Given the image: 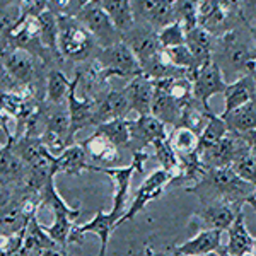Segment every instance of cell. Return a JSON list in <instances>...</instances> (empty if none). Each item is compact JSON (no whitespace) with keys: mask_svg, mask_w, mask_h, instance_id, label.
I'll list each match as a JSON object with an SVG mask.
<instances>
[{"mask_svg":"<svg viewBox=\"0 0 256 256\" xmlns=\"http://www.w3.org/2000/svg\"><path fill=\"white\" fill-rule=\"evenodd\" d=\"M195 193L202 204L207 202H226L236 208L244 207L248 198L254 192L251 184L242 181L232 168H208L193 186L184 188Z\"/></svg>","mask_w":256,"mask_h":256,"instance_id":"6da1fadb","label":"cell"},{"mask_svg":"<svg viewBox=\"0 0 256 256\" xmlns=\"http://www.w3.org/2000/svg\"><path fill=\"white\" fill-rule=\"evenodd\" d=\"M43 204H46L53 210V222L44 227L48 236L60 246L67 248L72 229L76 227V220L80 216V207H70L67 202L60 196L55 186V176L48 181V184L41 192Z\"/></svg>","mask_w":256,"mask_h":256,"instance_id":"7a4b0ae2","label":"cell"},{"mask_svg":"<svg viewBox=\"0 0 256 256\" xmlns=\"http://www.w3.org/2000/svg\"><path fill=\"white\" fill-rule=\"evenodd\" d=\"M150 158L146 150H134L130 166L123 168H99L96 166V172H102L113 181V207L110 214L114 218L122 220V217L126 214V204H128V193H130V184L134 180L135 172L144 174L146 171V160Z\"/></svg>","mask_w":256,"mask_h":256,"instance_id":"3957f363","label":"cell"},{"mask_svg":"<svg viewBox=\"0 0 256 256\" xmlns=\"http://www.w3.org/2000/svg\"><path fill=\"white\" fill-rule=\"evenodd\" d=\"M217 52L220 58H214L220 65V68H227V74H241L248 76L253 74L256 76V55L246 41L239 38L236 31L226 32L222 38H218Z\"/></svg>","mask_w":256,"mask_h":256,"instance_id":"277c9868","label":"cell"},{"mask_svg":"<svg viewBox=\"0 0 256 256\" xmlns=\"http://www.w3.org/2000/svg\"><path fill=\"white\" fill-rule=\"evenodd\" d=\"M92 34L80 24V20L72 16H60V38L58 52L64 58L72 62H82L89 58L94 48Z\"/></svg>","mask_w":256,"mask_h":256,"instance_id":"5b68a950","label":"cell"},{"mask_svg":"<svg viewBox=\"0 0 256 256\" xmlns=\"http://www.w3.org/2000/svg\"><path fill=\"white\" fill-rule=\"evenodd\" d=\"M98 64L101 65V77H123L130 80L144 74L140 62L125 41H120L108 48H101Z\"/></svg>","mask_w":256,"mask_h":256,"instance_id":"8992f818","label":"cell"},{"mask_svg":"<svg viewBox=\"0 0 256 256\" xmlns=\"http://www.w3.org/2000/svg\"><path fill=\"white\" fill-rule=\"evenodd\" d=\"M76 18L92 34L96 43L101 44V48L113 46V44L123 41L122 32L114 26V22L111 20L108 12L99 6V2H89L88 6H84L77 12Z\"/></svg>","mask_w":256,"mask_h":256,"instance_id":"52a82bcc","label":"cell"},{"mask_svg":"<svg viewBox=\"0 0 256 256\" xmlns=\"http://www.w3.org/2000/svg\"><path fill=\"white\" fill-rule=\"evenodd\" d=\"M250 152L251 147L248 146L246 140L241 135L229 132L218 144L198 152V154H200L204 166L208 169V168H232V164L238 159H241L242 156L250 154Z\"/></svg>","mask_w":256,"mask_h":256,"instance_id":"ba28073f","label":"cell"},{"mask_svg":"<svg viewBox=\"0 0 256 256\" xmlns=\"http://www.w3.org/2000/svg\"><path fill=\"white\" fill-rule=\"evenodd\" d=\"M241 212V208H236L226 202H207V204H202V207L192 216L190 226H195L200 230H222L224 232Z\"/></svg>","mask_w":256,"mask_h":256,"instance_id":"9c48e42d","label":"cell"},{"mask_svg":"<svg viewBox=\"0 0 256 256\" xmlns=\"http://www.w3.org/2000/svg\"><path fill=\"white\" fill-rule=\"evenodd\" d=\"M171 180H172V174L168 172L166 169L159 168V169H156V171H152L150 174L144 180V183L138 186L130 207L126 208V214L122 217L118 226H122L123 222H126V220H134V218L137 217V214L142 212L152 200H156L158 196L162 195L166 186L171 184Z\"/></svg>","mask_w":256,"mask_h":256,"instance_id":"30bf717a","label":"cell"},{"mask_svg":"<svg viewBox=\"0 0 256 256\" xmlns=\"http://www.w3.org/2000/svg\"><path fill=\"white\" fill-rule=\"evenodd\" d=\"M123 41H125L132 52L135 53L137 60L140 62L142 72H144V68H147L150 64H154L164 52L162 44H160V41H159L158 31H154L148 26H144V28L134 26L130 31L125 32Z\"/></svg>","mask_w":256,"mask_h":256,"instance_id":"8fae6325","label":"cell"},{"mask_svg":"<svg viewBox=\"0 0 256 256\" xmlns=\"http://www.w3.org/2000/svg\"><path fill=\"white\" fill-rule=\"evenodd\" d=\"M135 20H144L154 31L172 24L176 19L174 0H132Z\"/></svg>","mask_w":256,"mask_h":256,"instance_id":"7c38bea8","label":"cell"},{"mask_svg":"<svg viewBox=\"0 0 256 256\" xmlns=\"http://www.w3.org/2000/svg\"><path fill=\"white\" fill-rule=\"evenodd\" d=\"M230 82L226 80L224 72L220 65L216 60L205 64L204 67L198 68L195 79H193V96L202 102L205 108H210L208 101L212 96L220 92H226Z\"/></svg>","mask_w":256,"mask_h":256,"instance_id":"4fadbf2b","label":"cell"},{"mask_svg":"<svg viewBox=\"0 0 256 256\" xmlns=\"http://www.w3.org/2000/svg\"><path fill=\"white\" fill-rule=\"evenodd\" d=\"M2 70L18 82L19 86L26 88L34 80L36 76V58L30 50L24 48H4L2 53Z\"/></svg>","mask_w":256,"mask_h":256,"instance_id":"5bb4252c","label":"cell"},{"mask_svg":"<svg viewBox=\"0 0 256 256\" xmlns=\"http://www.w3.org/2000/svg\"><path fill=\"white\" fill-rule=\"evenodd\" d=\"M114 227H118L116 218L111 216L110 212L98 210V214L90 218L89 222L74 227L68 242H77V244H82V242H84L86 234H94V236H98L99 239H101V250H99L98 256H106L110 236H111V232L114 230Z\"/></svg>","mask_w":256,"mask_h":256,"instance_id":"9a60e30c","label":"cell"},{"mask_svg":"<svg viewBox=\"0 0 256 256\" xmlns=\"http://www.w3.org/2000/svg\"><path fill=\"white\" fill-rule=\"evenodd\" d=\"M132 144H135V150H146V147L154 146L160 140H168L169 134L166 123L160 122L154 114H142L137 120H130Z\"/></svg>","mask_w":256,"mask_h":256,"instance_id":"2e32d148","label":"cell"},{"mask_svg":"<svg viewBox=\"0 0 256 256\" xmlns=\"http://www.w3.org/2000/svg\"><path fill=\"white\" fill-rule=\"evenodd\" d=\"M80 76L74 80V86L70 89L68 99H67V110L70 114V123H72V137L82 128L94 125V116H96L98 101L90 99L89 96L79 98L77 96V84H79Z\"/></svg>","mask_w":256,"mask_h":256,"instance_id":"e0dca14e","label":"cell"},{"mask_svg":"<svg viewBox=\"0 0 256 256\" xmlns=\"http://www.w3.org/2000/svg\"><path fill=\"white\" fill-rule=\"evenodd\" d=\"M123 90H125V96L128 102H130L132 111H135L138 116L152 113V101H154L156 90L154 80L142 74V76L128 80V84L123 88Z\"/></svg>","mask_w":256,"mask_h":256,"instance_id":"ac0fdd59","label":"cell"},{"mask_svg":"<svg viewBox=\"0 0 256 256\" xmlns=\"http://www.w3.org/2000/svg\"><path fill=\"white\" fill-rule=\"evenodd\" d=\"M256 98V76L248 74V76L238 77L229 84V88L224 92V111L220 114H229L248 102H251Z\"/></svg>","mask_w":256,"mask_h":256,"instance_id":"d6986e66","label":"cell"},{"mask_svg":"<svg viewBox=\"0 0 256 256\" xmlns=\"http://www.w3.org/2000/svg\"><path fill=\"white\" fill-rule=\"evenodd\" d=\"M86 171H96V166L89 164V156L80 144L74 142L65 147L55 158V172L67 176H80Z\"/></svg>","mask_w":256,"mask_h":256,"instance_id":"ffe728a7","label":"cell"},{"mask_svg":"<svg viewBox=\"0 0 256 256\" xmlns=\"http://www.w3.org/2000/svg\"><path fill=\"white\" fill-rule=\"evenodd\" d=\"M226 251L230 256H251L256 253V239L251 236L246 227L244 214H239L236 220L227 229Z\"/></svg>","mask_w":256,"mask_h":256,"instance_id":"44dd1931","label":"cell"},{"mask_svg":"<svg viewBox=\"0 0 256 256\" xmlns=\"http://www.w3.org/2000/svg\"><path fill=\"white\" fill-rule=\"evenodd\" d=\"M186 46L198 62V67L214 60V50H216V38L212 31L202 24L186 30Z\"/></svg>","mask_w":256,"mask_h":256,"instance_id":"7402d4cb","label":"cell"},{"mask_svg":"<svg viewBox=\"0 0 256 256\" xmlns=\"http://www.w3.org/2000/svg\"><path fill=\"white\" fill-rule=\"evenodd\" d=\"M130 102L125 96V90H110L104 96L98 101V110L96 116H94V126L101 125L110 120L116 118H126V114L130 113Z\"/></svg>","mask_w":256,"mask_h":256,"instance_id":"603a6c76","label":"cell"},{"mask_svg":"<svg viewBox=\"0 0 256 256\" xmlns=\"http://www.w3.org/2000/svg\"><path fill=\"white\" fill-rule=\"evenodd\" d=\"M222 248V230H198L186 242L176 246L178 256H204Z\"/></svg>","mask_w":256,"mask_h":256,"instance_id":"cb8c5ba5","label":"cell"},{"mask_svg":"<svg viewBox=\"0 0 256 256\" xmlns=\"http://www.w3.org/2000/svg\"><path fill=\"white\" fill-rule=\"evenodd\" d=\"M156 84V80H154ZM152 114L158 116L160 122L171 126H181V116H183V104L174 101L160 86L156 84L154 101H152Z\"/></svg>","mask_w":256,"mask_h":256,"instance_id":"d4e9b609","label":"cell"},{"mask_svg":"<svg viewBox=\"0 0 256 256\" xmlns=\"http://www.w3.org/2000/svg\"><path fill=\"white\" fill-rule=\"evenodd\" d=\"M80 146L88 152L90 160H96V162L102 164L101 168H108V166L111 168L114 164V160L120 158L118 147L114 146L113 142H110L104 135L96 134V132H94L90 137L82 140Z\"/></svg>","mask_w":256,"mask_h":256,"instance_id":"484cf974","label":"cell"},{"mask_svg":"<svg viewBox=\"0 0 256 256\" xmlns=\"http://www.w3.org/2000/svg\"><path fill=\"white\" fill-rule=\"evenodd\" d=\"M99 6L102 7L114 26L118 28L122 34L130 31L135 26V14L134 7H132V0H98Z\"/></svg>","mask_w":256,"mask_h":256,"instance_id":"4316f807","label":"cell"},{"mask_svg":"<svg viewBox=\"0 0 256 256\" xmlns=\"http://www.w3.org/2000/svg\"><path fill=\"white\" fill-rule=\"evenodd\" d=\"M40 22V40L41 44L52 52L53 55H58V38H60V16L52 9H46L38 16Z\"/></svg>","mask_w":256,"mask_h":256,"instance_id":"83f0119b","label":"cell"},{"mask_svg":"<svg viewBox=\"0 0 256 256\" xmlns=\"http://www.w3.org/2000/svg\"><path fill=\"white\" fill-rule=\"evenodd\" d=\"M96 134L104 135L110 142H113L118 148L130 147L132 144V132H130V120L116 118L104 122L96 126Z\"/></svg>","mask_w":256,"mask_h":256,"instance_id":"f1b7e54d","label":"cell"},{"mask_svg":"<svg viewBox=\"0 0 256 256\" xmlns=\"http://www.w3.org/2000/svg\"><path fill=\"white\" fill-rule=\"evenodd\" d=\"M169 142H171L172 148L176 150V154L180 156V159H183V158H190V156L198 152V147H200V135L186 126H178L172 130V134L169 135Z\"/></svg>","mask_w":256,"mask_h":256,"instance_id":"f546056e","label":"cell"},{"mask_svg":"<svg viewBox=\"0 0 256 256\" xmlns=\"http://www.w3.org/2000/svg\"><path fill=\"white\" fill-rule=\"evenodd\" d=\"M74 80H68L62 70H52L46 77V99L52 106H60L68 99Z\"/></svg>","mask_w":256,"mask_h":256,"instance_id":"4dcf8cb0","label":"cell"},{"mask_svg":"<svg viewBox=\"0 0 256 256\" xmlns=\"http://www.w3.org/2000/svg\"><path fill=\"white\" fill-rule=\"evenodd\" d=\"M227 134H229V126H227L226 120L222 118V114H216L212 111L207 120V125H205V128L200 134V147H198V152L216 146Z\"/></svg>","mask_w":256,"mask_h":256,"instance_id":"1f68e13d","label":"cell"},{"mask_svg":"<svg viewBox=\"0 0 256 256\" xmlns=\"http://www.w3.org/2000/svg\"><path fill=\"white\" fill-rule=\"evenodd\" d=\"M164 55L169 64L174 68L181 70V72H186L192 79H195L196 72H198V62L193 56V53L190 52V48L186 44H181V46H174V48H164Z\"/></svg>","mask_w":256,"mask_h":256,"instance_id":"d6a6232c","label":"cell"},{"mask_svg":"<svg viewBox=\"0 0 256 256\" xmlns=\"http://www.w3.org/2000/svg\"><path fill=\"white\" fill-rule=\"evenodd\" d=\"M152 147H154V158L159 160L160 168L166 169L168 172H171L172 180H176V178L181 174V159H180V156L176 154L174 148H172L169 138L160 140V142L154 144Z\"/></svg>","mask_w":256,"mask_h":256,"instance_id":"836d02e7","label":"cell"},{"mask_svg":"<svg viewBox=\"0 0 256 256\" xmlns=\"http://www.w3.org/2000/svg\"><path fill=\"white\" fill-rule=\"evenodd\" d=\"M158 36L162 48H174L181 46V44H186V28L180 20H174L172 24L158 31Z\"/></svg>","mask_w":256,"mask_h":256,"instance_id":"e575fe53","label":"cell"},{"mask_svg":"<svg viewBox=\"0 0 256 256\" xmlns=\"http://www.w3.org/2000/svg\"><path fill=\"white\" fill-rule=\"evenodd\" d=\"M202 0H174V12L176 19L184 24V28L196 26L198 22V10H200Z\"/></svg>","mask_w":256,"mask_h":256,"instance_id":"d590c367","label":"cell"},{"mask_svg":"<svg viewBox=\"0 0 256 256\" xmlns=\"http://www.w3.org/2000/svg\"><path fill=\"white\" fill-rule=\"evenodd\" d=\"M232 169L242 181H246L248 184H251L256 190V158L251 152L242 156L241 159H238L232 164Z\"/></svg>","mask_w":256,"mask_h":256,"instance_id":"8d00e7d4","label":"cell"},{"mask_svg":"<svg viewBox=\"0 0 256 256\" xmlns=\"http://www.w3.org/2000/svg\"><path fill=\"white\" fill-rule=\"evenodd\" d=\"M48 9H52L53 12H58L62 16H67L68 9H72V0H46Z\"/></svg>","mask_w":256,"mask_h":256,"instance_id":"74e56055","label":"cell"},{"mask_svg":"<svg viewBox=\"0 0 256 256\" xmlns=\"http://www.w3.org/2000/svg\"><path fill=\"white\" fill-rule=\"evenodd\" d=\"M38 256H70V254L67 253V248L55 244V246H50V248H46V250L40 251Z\"/></svg>","mask_w":256,"mask_h":256,"instance_id":"f35d334b","label":"cell"},{"mask_svg":"<svg viewBox=\"0 0 256 256\" xmlns=\"http://www.w3.org/2000/svg\"><path fill=\"white\" fill-rule=\"evenodd\" d=\"M246 204H248V205H251V208H253L254 212H256V190H254L253 193H251V196L248 198V202H246Z\"/></svg>","mask_w":256,"mask_h":256,"instance_id":"ab89813d","label":"cell"},{"mask_svg":"<svg viewBox=\"0 0 256 256\" xmlns=\"http://www.w3.org/2000/svg\"><path fill=\"white\" fill-rule=\"evenodd\" d=\"M150 256H178V254H176L174 248H172L171 251H159V253H152Z\"/></svg>","mask_w":256,"mask_h":256,"instance_id":"60d3db41","label":"cell"},{"mask_svg":"<svg viewBox=\"0 0 256 256\" xmlns=\"http://www.w3.org/2000/svg\"><path fill=\"white\" fill-rule=\"evenodd\" d=\"M204 256H222V253H220V250H218V251H216V253H210V254H204Z\"/></svg>","mask_w":256,"mask_h":256,"instance_id":"b9f144b4","label":"cell"},{"mask_svg":"<svg viewBox=\"0 0 256 256\" xmlns=\"http://www.w3.org/2000/svg\"><path fill=\"white\" fill-rule=\"evenodd\" d=\"M246 2L250 4L251 7H254V9H256V0H246Z\"/></svg>","mask_w":256,"mask_h":256,"instance_id":"7bdbcfd3","label":"cell"},{"mask_svg":"<svg viewBox=\"0 0 256 256\" xmlns=\"http://www.w3.org/2000/svg\"><path fill=\"white\" fill-rule=\"evenodd\" d=\"M251 154H253V156H254V158H256V150H251Z\"/></svg>","mask_w":256,"mask_h":256,"instance_id":"ee69618b","label":"cell"},{"mask_svg":"<svg viewBox=\"0 0 256 256\" xmlns=\"http://www.w3.org/2000/svg\"><path fill=\"white\" fill-rule=\"evenodd\" d=\"M251 256H256V253H254V254H251Z\"/></svg>","mask_w":256,"mask_h":256,"instance_id":"f6af8a7d","label":"cell"},{"mask_svg":"<svg viewBox=\"0 0 256 256\" xmlns=\"http://www.w3.org/2000/svg\"><path fill=\"white\" fill-rule=\"evenodd\" d=\"M254 32H256V30H254Z\"/></svg>","mask_w":256,"mask_h":256,"instance_id":"bcb514c9","label":"cell"}]
</instances>
